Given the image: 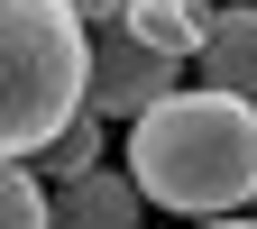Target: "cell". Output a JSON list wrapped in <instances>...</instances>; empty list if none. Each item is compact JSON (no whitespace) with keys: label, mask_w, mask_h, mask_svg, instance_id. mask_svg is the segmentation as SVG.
Returning <instances> with one entry per match:
<instances>
[{"label":"cell","mask_w":257,"mask_h":229,"mask_svg":"<svg viewBox=\"0 0 257 229\" xmlns=\"http://www.w3.org/2000/svg\"><path fill=\"white\" fill-rule=\"evenodd\" d=\"M128 183L156 211L230 220L239 202H257V101L175 83L166 101H147L128 119Z\"/></svg>","instance_id":"cell-1"},{"label":"cell","mask_w":257,"mask_h":229,"mask_svg":"<svg viewBox=\"0 0 257 229\" xmlns=\"http://www.w3.org/2000/svg\"><path fill=\"white\" fill-rule=\"evenodd\" d=\"M83 64H92V28L64 0H0V156L55 147L64 119H83Z\"/></svg>","instance_id":"cell-2"},{"label":"cell","mask_w":257,"mask_h":229,"mask_svg":"<svg viewBox=\"0 0 257 229\" xmlns=\"http://www.w3.org/2000/svg\"><path fill=\"white\" fill-rule=\"evenodd\" d=\"M175 74H184L175 55H156V46H147L128 19H110V28H92L83 110H92V119H138L147 101H166V92H175Z\"/></svg>","instance_id":"cell-3"},{"label":"cell","mask_w":257,"mask_h":229,"mask_svg":"<svg viewBox=\"0 0 257 229\" xmlns=\"http://www.w3.org/2000/svg\"><path fill=\"white\" fill-rule=\"evenodd\" d=\"M202 83L211 92H239V101H257V0H220L211 10V37H202Z\"/></svg>","instance_id":"cell-4"},{"label":"cell","mask_w":257,"mask_h":229,"mask_svg":"<svg viewBox=\"0 0 257 229\" xmlns=\"http://www.w3.org/2000/svg\"><path fill=\"white\" fill-rule=\"evenodd\" d=\"M55 220L64 229H138V183L92 165L83 183H55Z\"/></svg>","instance_id":"cell-5"},{"label":"cell","mask_w":257,"mask_h":229,"mask_svg":"<svg viewBox=\"0 0 257 229\" xmlns=\"http://www.w3.org/2000/svg\"><path fill=\"white\" fill-rule=\"evenodd\" d=\"M119 19L138 28L156 55H175V64H193V55H202V37H211V10H202V0H128Z\"/></svg>","instance_id":"cell-6"},{"label":"cell","mask_w":257,"mask_h":229,"mask_svg":"<svg viewBox=\"0 0 257 229\" xmlns=\"http://www.w3.org/2000/svg\"><path fill=\"white\" fill-rule=\"evenodd\" d=\"M101 128H110V119H92V110H83V119H64V128H55V147L37 156V183H83L92 165H101Z\"/></svg>","instance_id":"cell-7"},{"label":"cell","mask_w":257,"mask_h":229,"mask_svg":"<svg viewBox=\"0 0 257 229\" xmlns=\"http://www.w3.org/2000/svg\"><path fill=\"white\" fill-rule=\"evenodd\" d=\"M46 220H55V192L28 174V165L0 156V229H46Z\"/></svg>","instance_id":"cell-8"},{"label":"cell","mask_w":257,"mask_h":229,"mask_svg":"<svg viewBox=\"0 0 257 229\" xmlns=\"http://www.w3.org/2000/svg\"><path fill=\"white\" fill-rule=\"evenodd\" d=\"M64 10H74V19H83V28H110V19H119V10H128V0H64Z\"/></svg>","instance_id":"cell-9"},{"label":"cell","mask_w":257,"mask_h":229,"mask_svg":"<svg viewBox=\"0 0 257 229\" xmlns=\"http://www.w3.org/2000/svg\"><path fill=\"white\" fill-rule=\"evenodd\" d=\"M193 229H257V220H193Z\"/></svg>","instance_id":"cell-10"}]
</instances>
